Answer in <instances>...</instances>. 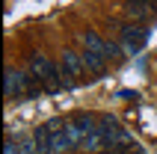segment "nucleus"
Instances as JSON below:
<instances>
[{"mask_svg":"<svg viewBox=\"0 0 157 154\" xmlns=\"http://www.w3.org/2000/svg\"><path fill=\"white\" fill-rule=\"evenodd\" d=\"M71 121L77 125L80 139H86L89 133H95V130H98V116H92V113H77V116H74ZM80 145H83V142H80Z\"/></svg>","mask_w":157,"mask_h":154,"instance_id":"nucleus-6","label":"nucleus"},{"mask_svg":"<svg viewBox=\"0 0 157 154\" xmlns=\"http://www.w3.org/2000/svg\"><path fill=\"white\" fill-rule=\"evenodd\" d=\"M98 154H119V151H113V148H104V151H98Z\"/></svg>","mask_w":157,"mask_h":154,"instance_id":"nucleus-11","label":"nucleus"},{"mask_svg":"<svg viewBox=\"0 0 157 154\" xmlns=\"http://www.w3.org/2000/svg\"><path fill=\"white\" fill-rule=\"evenodd\" d=\"M124 15L133 24H148L157 15V3H124Z\"/></svg>","mask_w":157,"mask_h":154,"instance_id":"nucleus-4","label":"nucleus"},{"mask_svg":"<svg viewBox=\"0 0 157 154\" xmlns=\"http://www.w3.org/2000/svg\"><path fill=\"white\" fill-rule=\"evenodd\" d=\"M27 89H30V74L18 71V68H6V74H3V92H6L9 101H24Z\"/></svg>","mask_w":157,"mask_h":154,"instance_id":"nucleus-2","label":"nucleus"},{"mask_svg":"<svg viewBox=\"0 0 157 154\" xmlns=\"http://www.w3.org/2000/svg\"><path fill=\"white\" fill-rule=\"evenodd\" d=\"M83 65H86V71L92 77H104L107 74V60L101 53H95V51H83Z\"/></svg>","mask_w":157,"mask_h":154,"instance_id":"nucleus-5","label":"nucleus"},{"mask_svg":"<svg viewBox=\"0 0 157 154\" xmlns=\"http://www.w3.org/2000/svg\"><path fill=\"white\" fill-rule=\"evenodd\" d=\"M80 42H83V51H95L104 56V48H107V39L95 33V30H86V33H80Z\"/></svg>","mask_w":157,"mask_h":154,"instance_id":"nucleus-7","label":"nucleus"},{"mask_svg":"<svg viewBox=\"0 0 157 154\" xmlns=\"http://www.w3.org/2000/svg\"><path fill=\"white\" fill-rule=\"evenodd\" d=\"M59 68H62V74H65V83H68V89H71L74 83H80L83 77H86V65H83V53H77V51H62Z\"/></svg>","mask_w":157,"mask_h":154,"instance_id":"nucleus-3","label":"nucleus"},{"mask_svg":"<svg viewBox=\"0 0 157 154\" xmlns=\"http://www.w3.org/2000/svg\"><path fill=\"white\" fill-rule=\"evenodd\" d=\"M18 154H36V142L30 139V142H21L18 145Z\"/></svg>","mask_w":157,"mask_h":154,"instance_id":"nucleus-9","label":"nucleus"},{"mask_svg":"<svg viewBox=\"0 0 157 154\" xmlns=\"http://www.w3.org/2000/svg\"><path fill=\"white\" fill-rule=\"evenodd\" d=\"M3 154H18V145L12 142V139H6V148H3Z\"/></svg>","mask_w":157,"mask_h":154,"instance_id":"nucleus-10","label":"nucleus"},{"mask_svg":"<svg viewBox=\"0 0 157 154\" xmlns=\"http://www.w3.org/2000/svg\"><path fill=\"white\" fill-rule=\"evenodd\" d=\"M119 42L124 48V56H133L142 44L148 42V24H122L119 27Z\"/></svg>","mask_w":157,"mask_h":154,"instance_id":"nucleus-1","label":"nucleus"},{"mask_svg":"<svg viewBox=\"0 0 157 154\" xmlns=\"http://www.w3.org/2000/svg\"><path fill=\"white\" fill-rule=\"evenodd\" d=\"M33 142H36V154H53V137L48 128H39L33 133Z\"/></svg>","mask_w":157,"mask_h":154,"instance_id":"nucleus-8","label":"nucleus"},{"mask_svg":"<svg viewBox=\"0 0 157 154\" xmlns=\"http://www.w3.org/2000/svg\"><path fill=\"white\" fill-rule=\"evenodd\" d=\"M154 3H157V0H154Z\"/></svg>","mask_w":157,"mask_h":154,"instance_id":"nucleus-12","label":"nucleus"}]
</instances>
